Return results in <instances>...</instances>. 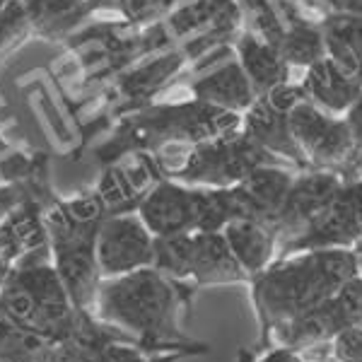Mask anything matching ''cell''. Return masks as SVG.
Instances as JSON below:
<instances>
[{
	"label": "cell",
	"mask_w": 362,
	"mask_h": 362,
	"mask_svg": "<svg viewBox=\"0 0 362 362\" xmlns=\"http://www.w3.org/2000/svg\"><path fill=\"white\" fill-rule=\"evenodd\" d=\"M237 3L242 8V15L251 22V32L278 46L285 34V25L280 22L271 0H237Z\"/></svg>",
	"instance_id": "484cf974"
},
{
	"label": "cell",
	"mask_w": 362,
	"mask_h": 362,
	"mask_svg": "<svg viewBox=\"0 0 362 362\" xmlns=\"http://www.w3.org/2000/svg\"><path fill=\"white\" fill-rule=\"evenodd\" d=\"M39 362H58V346L54 348V353H51V355H46V358H42Z\"/></svg>",
	"instance_id": "d590c367"
},
{
	"label": "cell",
	"mask_w": 362,
	"mask_h": 362,
	"mask_svg": "<svg viewBox=\"0 0 362 362\" xmlns=\"http://www.w3.org/2000/svg\"><path fill=\"white\" fill-rule=\"evenodd\" d=\"M242 128V114L191 97L174 104H148L116 119L112 136L95 150L99 165H112L133 153H157L167 145H196L230 136Z\"/></svg>",
	"instance_id": "3957f363"
},
{
	"label": "cell",
	"mask_w": 362,
	"mask_h": 362,
	"mask_svg": "<svg viewBox=\"0 0 362 362\" xmlns=\"http://www.w3.org/2000/svg\"><path fill=\"white\" fill-rule=\"evenodd\" d=\"M0 302L10 321L49 338L56 346L73 338L83 319L54 266L49 244L29 251L13 266L0 288Z\"/></svg>",
	"instance_id": "5b68a950"
},
{
	"label": "cell",
	"mask_w": 362,
	"mask_h": 362,
	"mask_svg": "<svg viewBox=\"0 0 362 362\" xmlns=\"http://www.w3.org/2000/svg\"><path fill=\"white\" fill-rule=\"evenodd\" d=\"M278 49L290 66L300 68H309L317 61H321V58L329 56L321 22H300V25L288 27L283 39H280Z\"/></svg>",
	"instance_id": "603a6c76"
},
{
	"label": "cell",
	"mask_w": 362,
	"mask_h": 362,
	"mask_svg": "<svg viewBox=\"0 0 362 362\" xmlns=\"http://www.w3.org/2000/svg\"><path fill=\"white\" fill-rule=\"evenodd\" d=\"M329 13L348 15V17H362V0H321Z\"/></svg>",
	"instance_id": "d6a6232c"
},
{
	"label": "cell",
	"mask_w": 362,
	"mask_h": 362,
	"mask_svg": "<svg viewBox=\"0 0 362 362\" xmlns=\"http://www.w3.org/2000/svg\"><path fill=\"white\" fill-rule=\"evenodd\" d=\"M251 362H254V360H251ZM256 362H302V358H300V353H297V350L280 346V348L268 350L264 358H259Z\"/></svg>",
	"instance_id": "836d02e7"
},
{
	"label": "cell",
	"mask_w": 362,
	"mask_h": 362,
	"mask_svg": "<svg viewBox=\"0 0 362 362\" xmlns=\"http://www.w3.org/2000/svg\"><path fill=\"white\" fill-rule=\"evenodd\" d=\"M51 196L54 194H49L44 198L29 194L25 201L0 223V254L13 266L22 256H27L29 251L42 249L49 244L42 208Z\"/></svg>",
	"instance_id": "5bb4252c"
},
{
	"label": "cell",
	"mask_w": 362,
	"mask_h": 362,
	"mask_svg": "<svg viewBox=\"0 0 362 362\" xmlns=\"http://www.w3.org/2000/svg\"><path fill=\"white\" fill-rule=\"evenodd\" d=\"M153 268L174 280H186L189 283L191 268H194V232L155 237Z\"/></svg>",
	"instance_id": "cb8c5ba5"
},
{
	"label": "cell",
	"mask_w": 362,
	"mask_h": 362,
	"mask_svg": "<svg viewBox=\"0 0 362 362\" xmlns=\"http://www.w3.org/2000/svg\"><path fill=\"white\" fill-rule=\"evenodd\" d=\"M42 213L54 266L61 273L70 300L80 312L92 314L104 280L97 264V232L109 215L107 206L95 189L68 201L54 194L44 203Z\"/></svg>",
	"instance_id": "277c9868"
},
{
	"label": "cell",
	"mask_w": 362,
	"mask_h": 362,
	"mask_svg": "<svg viewBox=\"0 0 362 362\" xmlns=\"http://www.w3.org/2000/svg\"><path fill=\"white\" fill-rule=\"evenodd\" d=\"M242 131L264 145L268 153H273L280 160H290L297 167H309L307 157L302 155L300 145L295 143L293 133H290L288 114L273 109L264 97H259L242 116ZM312 169V167H309Z\"/></svg>",
	"instance_id": "9a60e30c"
},
{
	"label": "cell",
	"mask_w": 362,
	"mask_h": 362,
	"mask_svg": "<svg viewBox=\"0 0 362 362\" xmlns=\"http://www.w3.org/2000/svg\"><path fill=\"white\" fill-rule=\"evenodd\" d=\"M186 300V280H174L150 266L119 278H104L92 314L126 331L145 350L206 353V346L194 348L179 329V312Z\"/></svg>",
	"instance_id": "6da1fadb"
},
{
	"label": "cell",
	"mask_w": 362,
	"mask_h": 362,
	"mask_svg": "<svg viewBox=\"0 0 362 362\" xmlns=\"http://www.w3.org/2000/svg\"><path fill=\"white\" fill-rule=\"evenodd\" d=\"M362 239V179H346L334 201L302 235L280 244L285 256L314 249H355Z\"/></svg>",
	"instance_id": "ba28073f"
},
{
	"label": "cell",
	"mask_w": 362,
	"mask_h": 362,
	"mask_svg": "<svg viewBox=\"0 0 362 362\" xmlns=\"http://www.w3.org/2000/svg\"><path fill=\"white\" fill-rule=\"evenodd\" d=\"M223 232L232 254L249 278L259 276L261 271H266L273 264V256L278 249V235L273 227L256 223V220L239 218L232 220Z\"/></svg>",
	"instance_id": "44dd1931"
},
{
	"label": "cell",
	"mask_w": 362,
	"mask_h": 362,
	"mask_svg": "<svg viewBox=\"0 0 362 362\" xmlns=\"http://www.w3.org/2000/svg\"><path fill=\"white\" fill-rule=\"evenodd\" d=\"M29 37H34V29L20 0H0V61Z\"/></svg>",
	"instance_id": "d4e9b609"
},
{
	"label": "cell",
	"mask_w": 362,
	"mask_h": 362,
	"mask_svg": "<svg viewBox=\"0 0 362 362\" xmlns=\"http://www.w3.org/2000/svg\"><path fill=\"white\" fill-rule=\"evenodd\" d=\"M346 329H362V273L348 278L331 297Z\"/></svg>",
	"instance_id": "4316f807"
},
{
	"label": "cell",
	"mask_w": 362,
	"mask_h": 362,
	"mask_svg": "<svg viewBox=\"0 0 362 362\" xmlns=\"http://www.w3.org/2000/svg\"><path fill=\"white\" fill-rule=\"evenodd\" d=\"M343 181H346V177L331 172V169H309V172H302L300 177H295L276 225L278 242L283 244L288 239L302 235L324 213V208L334 201Z\"/></svg>",
	"instance_id": "30bf717a"
},
{
	"label": "cell",
	"mask_w": 362,
	"mask_h": 362,
	"mask_svg": "<svg viewBox=\"0 0 362 362\" xmlns=\"http://www.w3.org/2000/svg\"><path fill=\"white\" fill-rule=\"evenodd\" d=\"M264 99L268 104H271L273 109H278V112L283 114H290L295 107H300L302 102H307V90L305 85H295V83H283L278 87H273L271 92H266Z\"/></svg>",
	"instance_id": "f1b7e54d"
},
{
	"label": "cell",
	"mask_w": 362,
	"mask_h": 362,
	"mask_svg": "<svg viewBox=\"0 0 362 362\" xmlns=\"http://www.w3.org/2000/svg\"><path fill=\"white\" fill-rule=\"evenodd\" d=\"M162 177L186 186H235L254 169L278 165V157L239 128L196 145H167L153 153Z\"/></svg>",
	"instance_id": "8992f818"
},
{
	"label": "cell",
	"mask_w": 362,
	"mask_h": 362,
	"mask_svg": "<svg viewBox=\"0 0 362 362\" xmlns=\"http://www.w3.org/2000/svg\"><path fill=\"white\" fill-rule=\"evenodd\" d=\"M346 124L350 128V133H353L355 143H358L360 153H362V92L360 97L355 99L353 104H350V109L346 112Z\"/></svg>",
	"instance_id": "1f68e13d"
},
{
	"label": "cell",
	"mask_w": 362,
	"mask_h": 362,
	"mask_svg": "<svg viewBox=\"0 0 362 362\" xmlns=\"http://www.w3.org/2000/svg\"><path fill=\"white\" fill-rule=\"evenodd\" d=\"M136 213L155 237L194 232V186L179 184L174 179H160L155 189L143 198Z\"/></svg>",
	"instance_id": "7c38bea8"
},
{
	"label": "cell",
	"mask_w": 362,
	"mask_h": 362,
	"mask_svg": "<svg viewBox=\"0 0 362 362\" xmlns=\"http://www.w3.org/2000/svg\"><path fill=\"white\" fill-rule=\"evenodd\" d=\"M237 61L249 75L251 85H254L256 95L264 97L273 87L290 83V63L280 54L276 44L266 42L256 32H242L237 37Z\"/></svg>",
	"instance_id": "2e32d148"
},
{
	"label": "cell",
	"mask_w": 362,
	"mask_h": 362,
	"mask_svg": "<svg viewBox=\"0 0 362 362\" xmlns=\"http://www.w3.org/2000/svg\"><path fill=\"white\" fill-rule=\"evenodd\" d=\"M358 172H360V179H362V160H360V165H358Z\"/></svg>",
	"instance_id": "74e56055"
},
{
	"label": "cell",
	"mask_w": 362,
	"mask_h": 362,
	"mask_svg": "<svg viewBox=\"0 0 362 362\" xmlns=\"http://www.w3.org/2000/svg\"><path fill=\"white\" fill-rule=\"evenodd\" d=\"M34 29L46 42H66L75 27L97 13L92 0H20Z\"/></svg>",
	"instance_id": "ac0fdd59"
},
{
	"label": "cell",
	"mask_w": 362,
	"mask_h": 362,
	"mask_svg": "<svg viewBox=\"0 0 362 362\" xmlns=\"http://www.w3.org/2000/svg\"><path fill=\"white\" fill-rule=\"evenodd\" d=\"M271 5L276 8L285 29L300 25V22H321L324 15H329V10L317 0H271Z\"/></svg>",
	"instance_id": "83f0119b"
},
{
	"label": "cell",
	"mask_w": 362,
	"mask_h": 362,
	"mask_svg": "<svg viewBox=\"0 0 362 362\" xmlns=\"http://www.w3.org/2000/svg\"><path fill=\"white\" fill-rule=\"evenodd\" d=\"M155 261V235L138 213L107 215L97 232V264L102 278L150 268Z\"/></svg>",
	"instance_id": "9c48e42d"
},
{
	"label": "cell",
	"mask_w": 362,
	"mask_h": 362,
	"mask_svg": "<svg viewBox=\"0 0 362 362\" xmlns=\"http://www.w3.org/2000/svg\"><path fill=\"white\" fill-rule=\"evenodd\" d=\"M307 90V97L317 107L331 114L348 112L350 104L360 97L362 83L355 75H350L346 68H341L331 56L321 58L314 66L307 68V75L302 80Z\"/></svg>",
	"instance_id": "e0dca14e"
},
{
	"label": "cell",
	"mask_w": 362,
	"mask_h": 362,
	"mask_svg": "<svg viewBox=\"0 0 362 362\" xmlns=\"http://www.w3.org/2000/svg\"><path fill=\"white\" fill-rule=\"evenodd\" d=\"M249 276L242 271L239 261L227 244L225 232H194V285H223L239 283Z\"/></svg>",
	"instance_id": "d6986e66"
},
{
	"label": "cell",
	"mask_w": 362,
	"mask_h": 362,
	"mask_svg": "<svg viewBox=\"0 0 362 362\" xmlns=\"http://www.w3.org/2000/svg\"><path fill=\"white\" fill-rule=\"evenodd\" d=\"M189 90L201 102H208L213 107L227 109V112L235 114H244L259 99L239 61H227L223 66L203 73L201 78H196L189 85Z\"/></svg>",
	"instance_id": "4fadbf2b"
},
{
	"label": "cell",
	"mask_w": 362,
	"mask_h": 362,
	"mask_svg": "<svg viewBox=\"0 0 362 362\" xmlns=\"http://www.w3.org/2000/svg\"><path fill=\"white\" fill-rule=\"evenodd\" d=\"M321 27L329 56L362 83V17L329 13Z\"/></svg>",
	"instance_id": "7402d4cb"
},
{
	"label": "cell",
	"mask_w": 362,
	"mask_h": 362,
	"mask_svg": "<svg viewBox=\"0 0 362 362\" xmlns=\"http://www.w3.org/2000/svg\"><path fill=\"white\" fill-rule=\"evenodd\" d=\"M360 273V259L353 249L300 251L273 261L251 278L261 331L276 329L283 321L331 300L336 290Z\"/></svg>",
	"instance_id": "7a4b0ae2"
},
{
	"label": "cell",
	"mask_w": 362,
	"mask_h": 362,
	"mask_svg": "<svg viewBox=\"0 0 362 362\" xmlns=\"http://www.w3.org/2000/svg\"><path fill=\"white\" fill-rule=\"evenodd\" d=\"M353 251H355V254H358V256H362V239H360V242H358V247H355Z\"/></svg>",
	"instance_id": "8d00e7d4"
},
{
	"label": "cell",
	"mask_w": 362,
	"mask_h": 362,
	"mask_svg": "<svg viewBox=\"0 0 362 362\" xmlns=\"http://www.w3.org/2000/svg\"><path fill=\"white\" fill-rule=\"evenodd\" d=\"M288 124L312 169H331L343 174L350 167L360 165L362 153L346 119L331 116V112H324L312 99L302 102L288 114Z\"/></svg>",
	"instance_id": "52a82bcc"
},
{
	"label": "cell",
	"mask_w": 362,
	"mask_h": 362,
	"mask_svg": "<svg viewBox=\"0 0 362 362\" xmlns=\"http://www.w3.org/2000/svg\"><path fill=\"white\" fill-rule=\"evenodd\" d=\"M338 362H362V329H346L334 338Z\"/></svg>",
	"instance_id": "4dcf8cb0"
},
{
	"label": "cell",
	"mask_w": 362,
	"mask_h": 362,
	"mask_svg": "<svg viewBox=\"0 0 362 362\" xmlns=\"http://www.w3.org/2000/svg\"><path fill=\"white\" fill-rule=\"evenodd\" d=\"M237 362H251V353H249L247 348H242V350L237 353Z\"/></svg>",
	"instance_id": "e575fe53"
},
{
	"label": "cell",
	"mask_w": 362,
	"mask_h": 362,
	"mask_svg": "<svg viewBox=\"0 0 362 362\" xmlns=\"http://www.w3.org/2000/svg\"><path fill=\"white\" fill-rule=\"evenodd\" d=\"M0 362H3V360H0Z\"/></svg>",
	"instance_id": "ab89813d"
},
{
	"label": "cell",
	"mask_w": 362,
	"mask_h": 362,
	"mask_svg": "<svg viewBox=\"0 0 362 362\" xmlns=\"http://www.w3.org/2000/svg\"><path fill=\"white\" fill-rule=\"evenodd\" d=\"M358 259H360V271H362V256H358Z\"/></svg>",
	"instance_id": "f35d334b"
},
{
	"label": "cell",
	"mask_w": 362,
	"mask_h": 362,
	"mask_svg": "<svg viewBox=\"0 0 362 362\" xmlns=\"http://www.w3.org/2000/svg\"><path fill=\"white\" fill-rule=\"evenodd\" d=\"M184 355H191L189 350H179V353L169 355H150V350L136 346V343H116L112 348V362H174Z\"/></svg>",
	"instance_id": "f546056e"
},
{
	"label": "cell",
	"mask_w": 362,
	"mask_h": 362,
	"mask_svg": "<svg viewBox=\"0 0 362 362\" xmlns=\"http://www.w3.org/2000/svg\"><path fill=\"white\" fill-rule=\"evenodd\" d=\"M293 181L295 174L283 169L280 165H264L254 169L239 184L230 186L237 220L239 218L256 220V223H264L276 230Z\"/></svg>",
	"instance_id": "8fae6325"
},
{
	"label": "cell",
	"mask_w": 362,
	"mask_h": 362,
	"mask_svg": "<svg viewBox=\"0 0 362 362\" xmlns=\"http://www.w3.org/2000/svg\"><path fill=\"white\" fill-rule=\"evenodd\" d=\"M276 329H278L280 346L293 348L300 353L305 348H317L321 343H329V341L334 343V338L341 331H346V324H343L334 300H326L321 305L278 324Z\"/></svg>",
	"instance_id": "ffe728a7"
}]
</instances>
